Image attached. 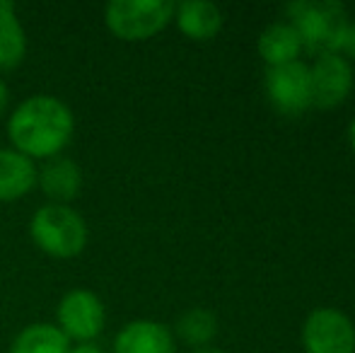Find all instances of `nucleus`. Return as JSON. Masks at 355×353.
I'll use <instances>...</instances> for the list:
<instances>
[{"label":"nucleus","instance_id":"2","mask_svg":"<svg viewBox=\"0 0 355 353\" xmlns=\"http://www.w3.org/2000/svg\"><path fill=\"white\" fill-rule=\"evenodd\" d=\"M29 235L37 250L53 259H75L87 247V223L75 208L63 203H46L34 211Z\"/></svg>","mask_w":355,"mask_h":353},{"label":"nucleus","instance_id":"18","mask_svg":"<svg viewBox=\"0 0 355 353\" xmlns=\"http://www.w3.org/2000/svg\"><path fill=\"white\" fill-rule=\"evenodd\" d=\"M71 353H107V351L99 349L97 344H92V341H89V344H78L75 349H71Z\"/></svg>","mask_w":355,"mask_h":353},{"label":"nucleus","instance_id":"5","mask_svg":"<svg viewBox=\"0 0 355 353\" xmlns=\"http://www.w3.org/2000/svg\"><path fill=\"white\" fill-rule=\"evenodd\" d=\"M56 320V327L68 336V341L75 339L78 344H89L102 334L107 310L97 293L87 291V288H73L58 302Z\"/></svg>","mask_w":355,"mask_h":353},{"label":"nucleus","instance_id":"10","mask_svg":"<svg viewBox=\"0 0 355 353\" xmlns=\"http://www.w3.org/2000/svg\"><path fill=\"white\" fill-rule=\"evenodd\" d=\"M37 184L42 187V191L51 198V203H68L73 198L80 196V189H83V170L80 165L71 157H51L42 165L37 177Z\"/></svg>","mask_w":355,"mask_h":353},{"label":"nucleus","instance_id":"1","mask_svg":"<svg viewBox=\"0 0 355 353\" xmlns=\"http://www.w3.org/2000/svg\"><path fill=\"white\" fill-rule=\"evenodd\" d=\"M75 117L53 94H32L8 119V136L17 153L29 160H51L68 148Z\"/></svg>","mask_w":355,"mask_h":353},{"label":"nucleus","instance_id":"8","mask_svg":"<svg viewBox=\"0 0 355 353\" xmlns=\"http://www.w3.org/2000/svg\"><path fill=\"white\" fill-rule=\"evenodd\" d=\"M309 80H312V107L334 109L351 92L353 71L346 58L338 53H327L319 56L309 68Z\"/></svg>","mask_w":355,"mask_h":353},{"label":"nucleus","instance_id":"13","mask_svg":"<svg viewBox=\"0 0 355 353\" xmlns=\"http://www.w3.org/2000/svg\"><path fill=\"white\" fill-rule=\"evenodd\" d=\"M27 34L17 17V10L8 0H0V71H12L24 61Z\"/></svg>","mask_w":355,"mask_h":353},{"label":"nucleus","instance_id":"19","mask_svg":"<svg viewBox=\"0 0 355 353\" xmlns=\"http://www.w3.org/2000/svg\"><path fill=\"white\" fill-rule=\"evenodd\" d=\"M8 97H10L8 87H5V83H3V80H0V117H3L5 107H8Z\"/></svg>","mask_w":355,"mask_h":353},{"label":"nucleus","instance_id":"14","mask_svg":"<svg viewBox=\"0 0 355 353\" xmlns=\"http://www.w3.org/2000/svg\"><path fill=\"white\" fill-rule=\"evenodd\" d=\"M300 51H302V42L300 34L293 24L276 22L266 27L259 37V53L261 58L271 66H283V63L297 61Z\"/></svg>","mask_w":355,"mask_h":353},{"label":"nucleus","instance_id":"16","mask_svg":"<svg viewBox=\"0 0 355 353\" xmlns=\"http://www.w3.org/2000/svg\"><path fill=\"white\" fill-rule=\"evenodd\" d=\"M215 332H218V322H215L213 312L201 310V307L189 310L177 322L179 339L187 341L189 346H206L215 336Z\"/></svg>","mask_w":355,"mask_h":353},{"label":"nucleus","instance_id":"6","mask_svg":"<svg viewBox=\"0 0 355 353\" xmlns=\"http://www.w3.org/2000/svg\"><path fill=\"white\" fill-rule=\"evenodd\" d=\"M266 89L273 107L285 117H297L312 107V80H309V68L302 61L268 68Z\"/></svg>","mask_w":355,"mask_h":353},{"label":"nucleus","instance_id":"11","mask_svg":"<svg viewBox=\"0 0 355 353\" xmlns=\"http://www.w3.org/2000/svg\"><path fill=\"white\" fill-rule=\"evenodd\" d=\"M39 170L34 160L15 148H0V203H12L24 198L37 187Z\"/></svg>","mask_w":355,"mask_h":353},{"label":"nucleus","instance_id":"17","mask_svg":"<svg viewBox=\"0 0 355 353\" xmlns=\"http://www.w3.org/2000/svg\"><path fill=\"white\" fill-rule=\"evenodd\" d=\"M341 49L348 53V56L355 58V22H348V29H346V34H343Z\"/></svg>","mask_w":355,"mask_h":353},{"label":"nucleus","instance_id":"4","mask_svg":"<svg viewBox=\"0 0 355 353\" xmlns=\"http://www.w3.org/2000/svg\"><path fill=\"white\" fill-rule=\"evenodd\" d=\"M172 0H112L104 8V24L123 42H145L174 19Z\"/></svg>","mask_w":355,"mask_h":353},{"label":"nucleus","instance_id":"7","mask_svg":"<svg viewBox=\"0 0 355 353\" xmlns=\"http://www.w3.org/2000/svg\"><path fill=\"white\" fill-rule=\"evenodd\" d=\"M307 353H355V327L334 307L314 310L302 329Z\"/></svg>","mask_w":355,"mask_h":353},{"label":"nucleus","instance_id":"12","mask_svg":"<svg viewBox=\"0 0 355 353\" xmlns=\"http://www.w3.org/2000/svg\"><path fill=\"white\" fill-rule=\"evenodd\" d=\"M174 19L182 34L196 42H206L213 39L223 27V12L215 3H206V0H187L174 8Z\"/></svg>","mask_w":355,"mask_h":353},{"label":"nucleus","instance_id":"15","mask_svg":"<svg viewBox=\"0 0 355 353\" xmlns=\"http://www.w3.org/2000/svg\"><path fill=\"white\" fill-rule=\"evenodd\" d=\"M8 353H71V341L56 325L37 322L15 336Z\"/></svg>","mask_w":355,"mask_h":353},{"label":"nucleus","instance_id":"9","mask_svg":"<svg viewBox=\"0 0 355 353\" xmlns=\"http://www.w3.org/2000/svg\"><path fill=\"white\" fill-rule=\"evenodd\" d=\"M174 336L153 320H133L114 339V353H174Z\"/></svg>","mask_w":355,"mask_h":353},{"label":"nucleus","instance_id":"20","mask_svg":"<svg viewBox=\"0 0 355 353\" xmlns=\"http://www.w3.org/2000/svg\"><path fill=\"white\" fill-rule=\"evenodd\" d=\"M351 143H353V150H355V121L351 123Z\"/></svg>","mask_w":355,"mask_h":353},{"label":"nucleus","instance_id":"21","mask_svg":"<svg viewBox=\"0 0 355 353\" xmlns=\"http://www.w3.org/2000/svg\"><path fill=\"white\" fill-rule=\"evenodd\" d=\"M191 353H220V351H213V349H198V351H191Z\"/></svg>","mask_w":355,"mask_h":353},{"label":"nucleus","instance_id":"3","mask_svg":"<svg viewBox=\"0 0 355 353\" xmlns=\"http://www.w3.org/2000/svg\"><path fill=\"white\" fill-rule=\"evenodd\" d=\"M288 15L293 27L297 29L300 42L307 51L327 56L336 53L343 44V34L348 29L346 8L336 0H300L288 5Z\"/></svg>","mask_w":355,"mask_h":353}]
</instances>
